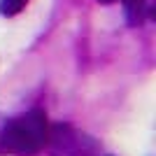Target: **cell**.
<instances>
[{"label":"cell","mask_w":156,"mask_h":156,"mask_svg":"<svg viewBox=\"0 0 156 156\" xmlns=\"http://www.w3.org/2000/svg\"><path fill=\"white\" fill-rule=\"evenodd\" d=\"M47 142V114L42 110H30L9 121L2 133V147L12 154H35Z\"/></svg>","instance_id":"6da1fadb"},{"label":"cell","mask_w":156,"mask_h":156,"mask_svg":"<svg viewBox=\"0 0 156 156\" xmlns=\"http://www.w3.org/2000/svg\"><path fill=\"white\" fill-rule=\"evenodd\" d=\"M26 2L28 0H2V2H0V12L5 14V16H14V14H19L21 9H23Z\"/></svg>","instance_id":"7a4b0ae2"},{"label":"cell","mask_w":156,"mask_h":156,"mask_svg":"<svg viewBox=\"0 0 156 156\" xmlns=\"http://www.w3.org/2000/svg\"><path fill=\"white\" fill-rule=\"evenodd\" d=\"M105 2H112V0H105Z\"/></svg>","instance_id":"3957f363"}]
</instances>
